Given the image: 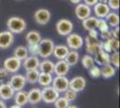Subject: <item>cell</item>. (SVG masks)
I'll use <instances>...</instances> for the list:
<instances>
[{
  "instance_id": "obj_1",
  "label": "cell",
  "mask_w": 120,
  "mask_h": 108,
  "mask_svg": "<svg viewBox=\"0 0 120 108\" xmlns=\"http://www.w3.org/2000/svg\"><path fill=\"white\" fill-rule=\"evenodd\" d=\"M7 30L12 33H22L27 27L26 21L19 16H11L6 22Z\"/></svg>"
},
{
  "instance_id": "obj_2",
  "label": "cell",
  "mask_w": 120,
  "mask_h": 108,
  "mask_svg": "<svg viewBox=\"0 0 120 108\" xmlns=\"http://www.w3.org/2000/svg\"><path fill=\"white\" fill-rule=\"evenodd\" d=\"M39 45V55L43 59H48L52 55V52L55 47V43L51 39L46 38L41 39Z\"/></svg>"
},
{
  "instance_id": "obj_3",
  "label": "cell",
  "mask_w": 120,
  "mask_h": 108,
  "mask_svg": "<svg viewBox=\"0 0 120 108\" xmlns=\"http://www.w3.org/2000/svg\"><path fill=\"white\" fill-rule=\"evenodd\" d=\"M74 30V24L72 21L62 18L56 22V31L61 36H67Z\"/></svg>"
},
{
  "instance_id": "obj_4",
  "label": "cell",
  "mask_w": 120,
  "mask_h": 108,
  "mask_svg": "<svg viewBox=\"0 0 120 108\" xmlns=\"http://www.w3.org/2000/svg\"><path fill=\"white\" fill-rule=\"evenodd\" d=\"M84 44V40L82 37L75 32H71L69 35L66 36V46L69 50L78 51Z\"/></svg>"
},
{
  "instance_id": "obj_5",
  "label": "cell",
  "mask_w": 120,
  "mask_h": 108,
  "mask_svg": "<svg viewBox=\"0 0 120 108\" xmlns=\"http://www.w3.org/2000/svg\"><path fill=\"white\" fill-rule=\"evenodd\" d=\"M60 96L58 93L52 86L45 87L41 89V101L46 104H53Z\"/></svg>"
},
{
  "instance_id": "obj_6",
  "label": "cell",
  "mask_w": 120,
  "mask_h": 108,
  "mask_svg": "<svg viewBox=\"0 0 120 108\" xmlns=\"http://www.w3.org/2000/svg\"><path fill=\"white\" fill-rule=\"evenodd\" d=\"M84 43L86 45V52L91 56H94L97 52L102 49V41L91 39L89 36H86Z\"/></svg>"
},
{
  "instance_id": "obj_7",
  "label": "cell",
  "mask_w": 120,
  "mask_h": 108,
  "mask_svg": "<svg viewBox=\"0 0 120 108\" xmlns=\"http://www.w3.org/2000/svg\"><path fill=\"white\" fill-rule=\"evenodd\" d=\"M22 67V60L15 58V56L8 57L4 60L3 68H5L8 73H14L15 74Z\"/></svg>"
},
{
  "instance_id": "obj_8",
  "label": "cell",
  "mask_w": 120,
  "mask_h": 108,
  "mask_svg": "<svg viewBox=\"0 0 120 108\" xmlns=\"http://www.w3.org/2000/svg\"><path fill=\"white\" fill-rule=\"evenodd\" d=\"M51 86L58 93H64L69 88V79L66 76H56L53 77Z\"/></svg>"
},
{
  "instance_id": "obj_9",
  "label": "cell",
  "mask_w": 120,
  "mask_h": 108,
  "mask_svg": "<svg viewBox=\"0 0 120 108\" xmlns=\"http://www.w3.org/2000/svg\"><path fill=\"white\" fill-rule=\"evenodd\" d=\"M8 84L11 86V88L15 90V92L23 90V88L26 86V79L25 77L22 74H15L10 77Z\"/></svg>"
},
{
  "instance_id": "obj_10",
  "label": "cell",
  "mask_w": 120,
  "mask_h": 108,
  "mask_svg": "<svg viewBox=\"0 0 120 108\" xmlns=\"http://www.w3.org/2000/svg\"><path fill=\"white\" fill-rule=\"evenodd\" d=\"M33 18L40 25H46L51 19V13L46 8H40L34 12Z\"/></svg>"
},
{
  "instance_id": "obj_11",
  "label": "cell",
  "mask_w": 120,
  "mask_h": 108,
  "mask_svg": "<svg viewBox=\"0 0 120 108\" xmlns=\"http://www.w3.org/2000/svg\"><path fill=\"white\" fill-rule=\"evenodd\" d=\"M86 79L82 76H76L69 80V88L76 93L82 92L86 87Z\"/></svg>"
},
{
  "instance_id": "obj_12",
  "label": "cell",
  "mask_w": 120,
  "mask_h": 108,
  "mask_svg": "<svg viewBox=\"0 0 120 108\" xmlns=\"http://www.w3.org/2000/svg\"><path fill=\"white\" fill-rule=\"evenodd\" d=\"M15 41V35L8 30L0 32V49L6 50L10 48Z\"/></svg>"
},
{
  "instance_id": "obj_13",
  "label": "cell",
  "mask_w": 120,
  "mask_h": 108,
  "mask_svg": "<svg viewBox=\"0 0 120 108\" xmlns=\"http://www.w3.org/2000/svg\"><path fill=\"white\" fill-rule=\"evenodd\" d=\"M75 16L79 20L82 21L86 19L87 17L90 16V15H91V8L89 5H85L84 3H80V4H77L75 5Z\"/></svg>"
},
{
  "instance_id": "obj_14",
  "label": "cell",
  "mask_w": 120,
  "mask_h": 108,
  "mask_svg": "<svg viewBox=\"0 0 120 108\" xmlns=\"http://www.w3.org/2000/svg\"><path fill=\"white\" fill-rule=\"evenodd\" d=\"M40 59L38 56H28L24 60H22V66L24 68L26 71L28 70H33V69H38L40 66Z\"/></svg>"
},
{
  "instance_id": "obj_15",
  "label": "cell",
  "mask_w": 120,
  "mask_h": 108,
  "mask_svg": "<svg viewBox=\"0 0 120 108\" xmlns=\"http://www.w3.org/2000/svg\"><path fill=\"white\" fill-rule=\"evenodd\" d=\"M119 49V41L118 39L110 38L107 41H102V50L109 53L118 52Z\"/></svg>"
},
{
  "instance_id": "obj_16",
  "label": "cell",
  "mask_w": 120,
  "mask_h": 108,
  "mask_svg": "<svg viewBox=\"0 0 120 108\" xmlns=\"http://www.w3.org/2000/svg\"><path fill=\"white\" fill-rule=\"evenodd\" d=\"M15 91L11 88L8 83H1L0 84V99L5 101L14 97Z\"/></svg>"
},
{
  "instance_id": "obj_17",
  "label": "cell",
  "mask_w": 120,
  "mask_h": 108,
  "mask_svg": "<svg viewBox=\"0 0 120 108\" xmlns=\"http://www.w3.org/2000/svg\"><path fill=\"white\" fill-rule=\"evenodd\" d=\"M70 70V66L64 60H57L54 66V73L56 76H66Z\"/></svg>"
},
{
  "instance_id": "obj_18",
  "label": "cell",
  "mask_w": 120,
  "mask_h": 108,
  "mask_svg": "<svg viewBox=\"0 0 120 108\" xmlns=\"http://www.w3.org/2000/svg\"><path fill=\"white\" fill-rule=\"evenodd\" d=\"M93 12H94L95 17L104 19L110 12V8L107 4L97 3L95 5H93Z\"/></svg>"
},
{
  "instance_id": "obj_19",
  "label": "cell",
  "mask_w": 120,
  "mask_h": 108,
  "mask_svg": "<svg viewBox=\"0 0 120 108\" xmlns=\"http://www.w3.org/2000/svg\"><path fill=\"white\" fill-rule=\"evenodd\" d=\"M69 51L70 50L68 49V47L66 45H65V44H58V45H55L53 52H52V55L57 60H65L66 55L68 54Z\"/></svg>"
},
{
  "instance_id": "obj_20",
  "label": "cell",
  "mask_w": 120,
  "mask_h": 108,
  "mask_svg": "<svg viewBox=\"0 0 120 108\" xmlns=\"http://www.w3.org/2000/svg\"><path fill=\"white\" fill-rule=\"evenodd\" d=\"M93 58L95 63H97L98 65L103 66L106 64H110V53L103 51L102 49L97 52Z\"/></svg>"
},
{
  "instance_id": "obj_21",
  "label": "cell",
  "mask_w": 120,
  "mask_h": 108,
  "mask_svg": "<svg viewBox=\"0 0 120 108\" xmlns=\"http://www.w3.org/2000/svg\"><path fill=\"white\" fill-rule=\"evenodd\" d=\"M27 94H28V103L36 104L41 101V89L40 88H31L29 92H27Z\"/></svg>"
},
{
  "instance_id": "obj_22",
  "label": "cell",
  "mask_w": 120,
  "mask_h": 108,
  "mask_svg": "<svg viewBox=\"0 0 120 108\" xmlns=\"http://www.w3.org/2000/svg\"><path fill=\"white\" fill-rule=\"evenodd\" d=\"M54 66H55V63L52 60H50L49 59H44L43 60L40 62V66H39L38 69L40 70V72L53 74L54 73Z\"/></svg>"
},
{
  "instance_id": "obj_23",
  "label": "cell",
  "mask_w": 120,
  "mask_h": 108,
  "mask_svg": "<svg viewBox=\"0 0 120 108\" xmlns=\"http://www.w3.org/2000/svg\"><path fill=\"white\" fill-rule=\"evenodd\" d=\"M41 35L38 31L32 30V31L28 32L25 35V40L27 41L28 45L31 44H39L40 41H41Z\"/></svg>"
},
{
  "instance_id": "obj_24",
  "label": "cell",
  "mask_w": 120,
  "mask_h": 108,
  "mask_svg": "<svg viewBox=\"0 0 120 108\" xmlns=\"http://www.w3.org/2000/svg\"><path fill=\"white\" fill-rule=\"evenodd\" d=\"M14 99H15V103L16 105L22 107L26 104H28V94L24 90L17 91L15 93Z\"/></svg>"
},
{
  "instance_id": "obj_25",
  "label": "cell",
  "mask_w": 120,
  "mask_h": 108,
  "mask_svg": "<svg viewBox=\"0 0 120 108\" xmlns=\"http://www.w3.org/2000/svg\"><path fill=\"white\" fill-rule=\"evenodd\" d=\"M116 73V68L113 67L111 64H106L100 68V77L104 78H110L113 77Z\"/></svg>"
},
{
  "instance_id": "obj_26",
  "label": "cell",
  "mask_w": 120,
  "mask_h": 108,
  "mask_svg": "<svg viewBox=\"0 0 120 108\" xmlns=\"http://www.w3.org/2000/svg\"><path fill=\"white\" fill-rule=\"evenodd\" d=\"M64 60H65L70 67L75 66V65L78 63V61L80 60V54H79V52H77V51L70 50Z\"/></svg>"
},
{
  "instance_id": "obj_27",
  "label": "cell",
  "mask_w": 120,
  "mask_h": 108,
  "mask_svg": "<svg viewBox=\"0 0 120 108\" xmlns=\"http://www.w3.org/2000/svg\"><path fill=\"white\" fill-rule=\"evenodd\" d=\"M52 80H53V76H52V74L40 72V76H39L38 82L37 83H39L40 86H41L42 88H45V87L51 86Z\"/></svg>"
},
{
  "instance_id": "obj_28",
  "label": "cell",
  "mask_w": 120,
  "mask_h": 108,
  "mask_svg": "<svg viewBox=\"0 0 120 108\" xmlns=\"http://www.w3.org/2000/svg\"><path fill=\"white\" fill-rule=\"evenodd\" d=\"M97 23H98V18L95 16H89L86 19L82 21V27L86 31L97 29Z\"/></svg>"
},
{
  "instance_id": "obj_29",
  "label": "cell",
  "mask_w": 120,
  "mask_h": 108,
  "mask_svg": "<svg viewBox=\"0 0 120 108\" xmlns=\"http://www.w3.org/2000/svg\"><path fill=\"white\" fill-rule=\"evenodd\" d=\"M105 18L106 22L108 23V24H109V27L111 26V27L115 28V27L119 25V16L116 12H113V11L111 12L110 11Z\"/></svg>"
},
{
  "instance_id": "obj_30",
  "label": "cell",
  "mask_w": 120,
  "mask_h": 108,
  "mask_svg": "<svg viewBox=\"0 0 120 108\" xmlns=\"http://www.w3.org/2000/svg\"><path fill=\"white\" fill-rule=\"evenodd\" d=\"M40 76V70L39 69H33V70H28L25 74V79L26 82L29 84H36L38 82V78Z\"/></svg>"
},
{
  "instance_id": "obj_31",
  "label": "cell",
  "mask_w": 120,
  "mask_h": 108,
  "mask_svg": "<svg viewBox=\"0 0 120 108\" xmlns=\"http://www.w3.org/2000/svg\"><path fill=\"white\" fill-rule=\"evenodd\" d=\"M14 56L17 59H19L20 60H24L27 57L29 56V52H28V50L25 46H18L16 47L14 51Z\"/></svg>"
},
{
  "instance_id": "obj_32",
  "label": "cell",
  "mask_w": 120,
  "mask_h": 108,
  "mask_svg": "<svg viewBox=\"0 0 120 108\" xmlns=\"http://www.w3.org/2000/svg\"><path fill=\"white\" fill-rule=\"evenodd\" d=\"M81 62L82 67L86 68V69H90V68H92L95 65V61H94V58L91 55L89 54H85L82 56V58L81 59Z\"/></svg>"
},
{
  "instance_id": "obj_33",
  "label": "cell",
  "mask_w": 120,
  "mask_h": 108,
  "mask_svg": "<svg viewBox=\"0 0 120 108\" xmlns=\"http://www.w3.org/2000/svg\"><path fill=\"white\" fill-rule=\"evenodd\" d=\"M97 29L99 30L100 33L104 32L110 30L109 26L108 24V23L106 22L105 19H101V18H98V23H97Z\"/></svg>"
},
{
  "instance_id": "obj_34",
  "label": "cell",
  "mask_w": 120,
  "mask_h": 108,
  "mask_svg": "<svg viewBox=\"0 0 120 108\" xmlns=\"http://www.w3.org/2000/svg\"><path fill=\"white\" fill-rule=\"evenodd\" d=\"M53 104L55 108H66L70 104V103L64 96H59Z\"/></svg>"
},
{
  "instance_id": "obj_35",
  "label": "cell",
  "mask_w": 120,
  "mask_h": 108,
  "mask_svg": "<svg viewBox=\"0 0 120 108\" xmlns=\"http://www.w3.org/2000/svg\"><path fill=\"white\" fill-rule=\"evenodd\" d=\"M110 64L116 68H119V52H115L110 54Z\"/></svg>"
},
{
  "instance_id": "obj_36",
  "label": "cell",
  "mask_w": 120,
  "mask_h": 108,
  "mask_svg": "<svg viewBox=\"0 0 120 108\" xmlns=\"http://www.w3.org/2000/svg\"><path fill=\"white\" fill-rule=\"evenodd\" d=\"M63 94H64V97H65L69 103L74 102L75 99L77 98V93L75 92V91H73V90H71L70 88H68V89H67L66 91H65Z\"/></svg>"
},
{
  "instance_id": "obj_37",
  "label": "cell",
  "mask_w": 120,
  "mask_h": 108,
  "mask_svg": "<svg viewBox=\"0 0 120 108\" xmlns=\"http://www.w3.org/2000/svg\"><path fill=\"white\" fill-rule=\"evenodd\" d=\"M89 75L93 78H98L100 77V68L94 65L89 69Z\"/></svg>"
},
{
  "instance_id": "obj_38",
  "label": "cell",
  "mask_w": 120,
  "mask_h": 108,
  "mask_svg": "<svg viewBox=\"0 0 120 108\" xmlns=\"http://www.w3.org/2000/svg\"><path fill=\"white\" fill-rule=\"evenodd\" d=\"M28 52L30 56H39V45L38 44H31L28 45Z\"/></svg>"
},
{
  "instance_id": "obj_39",
  "label": "cell",
  "mask_w": 120,
  "mask_h": 108,
  "mask_svg": "<svg viewBox=\"0 0 120 108\" xmlns=\"http://www.w3.org/2000/svg\"><path fill=\"white\" fill-rule=\"evenodd\" d=\"M107 5H109L110 10L116 11L119 9V0H108Z\"/></svg>"
},
{
  "instance_id": "obj_40",
  "label": "cell",
  "mask_w": 120,
  "mask_h": 108,
  "mask_svg": "<svg viewBox=\"0 0 120 108\" xmlns=\"http://www.w3.org/2000/svg\"><path fill=\"white\" fill-rule=\"evenodd\" d=\"M9 77V73L5 70L4 68H0V82L4 83Z\"/></svg>"
},
{
  "instance_id": "obj_41",
  "label": "cell",
  "mask_w": 120,
  "mask_h": 108,
  "mask_svg": "<svg viewBox=\"0 0 120 108\" xmlns=\"http://www.w3.org/2000/svg\"><path fill=\"white\" fill-rule=\"evenodd\" d=\"M100 37H101V39L103 41H107L110 38H112V32H111V30H109V31L104 32H101Z\"/></svg>"
},
{
  "instance_id": "obj_42",
  "label": "cell",
  "mask_w": 120,
  "mask_h": 108,
  "mask_svg": "<svg viewBox=\"0 0 120 108\" xmlns=\"http://www.w3.org/2000/svg\"><path fill=\"white\" fill-rule=\"evenodd\" d=\"M88 36L90 38H91V39L98 40V38H99V32L97 31V29L90 30V31H88Z\"/></svg>"
},
{
  "instance_id": "obj_43",
  "label": "cell",
  "mask_w": 120,
  "mask_h": 108,
  "mask_svg": "<svg viewBox=\"0 0 120 108\" xmlns=\"http://www.w3.org/2000/svg\"><path fill=\"white\" fill-rule=\"evenodd\" d=\"M111 32H112V37L115 39H118V37H119V26L115 27Z\"/></svg>"
},
{
  "instance_id": "obj_44",
  "label": "cell",
  "mask_w": 120,
  "mask_h": 108,
  "mask_svg": "<svg viewBox=\"0 0 120 108\" xmlns=\"http://www.w3.org/2000/svg\"><path fill=\"white\" fill-rule=\"evenodd\" d=\"M82 1H83V3L85 5H89L90 7L95 5L97 3H99V0H82Z\"/></svg>"
},
{
  "instance_id": "obj_45",
  "label": "cell",
  "mask_w": 120,
  "mask_h": 108,
  "mask_svg": "<svg viewBox=\"0 0 120 108\" xmlns=\"http://www.w3.org/2000/svg\"><path fill=\"white\" fill-rule=\"evenodd\" d=\"M0 108H7V106H6V104L5 103V101L0 100Z\"/></svg>"
},
{
  "instance_id": "obj_46",
  "label": "cell",
  "mask_w": 120,
  "mask_h": 108,
  "mask_svg": "<svg viewBox=\"0 0 120 108\" xmlns=\"http://www.w3.org/2000/svg\"><path fill=\"white\" fill-rule=\"evenodd\" d=\"M82 0H70V2L72 4H75V5H77V4H80L82 3Z\"/></svg>"
},
{
  "instance_id": "obj_47",
  "label": "cell",
  "mask_w": 120,
  "mask_h": 108,
  "mask_svg": "<svg viewBox=\"0 0 120 108\" xmlns=\"http://www.w3.org/2000/svg\"><path fill=\"white\" fill-rule=\"evenodd\" d=\"M66 108H78V106H76L75 104H69Z\"/></svg>"
},
{
  "instance_id": "obj_48",
  "label": "cell",
  "mask_w": 120,
  "mask_h": 108,
  "mask_svg": "<svg viewBox=\"0 0 120 108\" xmlns=\"http://www.w3.org/2000/svg\"><path fill=\"white\" fill-rule=\"evenodd\" d=\"M9 108H22V106H19V105H16V104H14V105L10 106Z\"/></svg>"
},
{
  "instance_id": "obj_49",
  "label": "cell",
  "mask_w": 120,
  "mask_h": 108,
  "mask_svg": "<svg viewBox=\"0 0 120 108\" xmlns=\"http://www.w3.org/2000/svg\"><path fill=\"white\" fill-rule=\"evenodd\" d=\"M99 3H102V4H107L108 0H99Z\"/></svg>"
},
{
  "instance_id": "obj_50",
  "label": "cell",
  "mask_w": 120,
  "mask_h": 108,
  "mask_svg": "<svg viewBox=\"0 0 120 108\" xmlns=\"http://www.w3.org/2000/svg\"><path fill=\"white\" fill-rule=\"evenodd\" d=\"M32 108H36V107H32Z\"/></svg>"
},
{
  "instance_id": "obj_51",
  "label": "cell",
  "mask_w": 120,
  "mask_h": 108,
  "mask_svg": "<svg viewBox=\"0 0 120 108\" xmlns=\"http://www.w3.org/2000/svg\"><path fill=\"white\" fill-rule=\"evenodd\" d=\"M0 100H1V99H0Z\"/></svg>"
}]
</instances>
